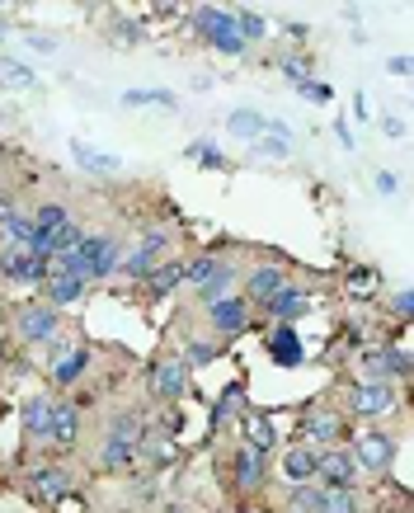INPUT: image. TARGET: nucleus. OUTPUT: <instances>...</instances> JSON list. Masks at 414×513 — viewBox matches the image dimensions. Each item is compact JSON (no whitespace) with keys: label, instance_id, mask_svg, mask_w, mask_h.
I'll use <instances>...</instances> for the list:
<instances>
[{"label":"nucleus","instance_id":"1","mask_svg":"<svg viewBox=\"0 0 414 513\" xmlns=\"http://www.w3.org/2000/svg\"><path fill=\"white\" fill-rule=\"evenodd\" d=\"M123 264V240L113 236H85L76 250L57 255V269L76 273V278H109Z\"/></svg>","mask_w":414,"mask_h":513},{"label":"nucleus","instance_id":"2","mask_svg":"<svg viewBox=\"0 0 414 513\" xmlns=\"http://www.w3.org/2000/svg\"><path fill=\"white\" fill-rule=\"evenodd\" d=\"M193 28L203 33V38L217 47V53H245V38H240V28H236V14L231 10H217V5H203V10H193Z\"/></svg>","mask_w":414,"mask_h":513},{"label":"nucleus","instance_id":"3","mask_svg":"<svg viewBox=\"0 0 414 513\" xmlns=\"http://www.w3.org/2000/svg\"><path fill=\"white\" fill-rule=\"evenodd\" d=\"M316 476H321L325 490H353L358 461H353L349 448H329V452H321V461H316Z\"/></svg>","mask_w":414,"mask_h":513},{"label":"nucleus","instance_id":"4","mask_svg":"<svg viewBox=\"0 0 414 513\" xmlns=\"http://www.w3.org/2000/svg\"><path fill=\"white\" fill-rule=\"evenodd\" d=\"M391 457H395V443H391V434H382V428H368V434L358 438V448H353L358 471H386Z\"/></svg>","mask_w":414,"mask_h":513},{"label":"nucleus","instance_id":"5","mask_svg":"<svg viewBox=\"0 0 414 513\" xmlns=\"http://www.w3.org/2000/svg\"><path fill=\"white\" fill-rule=\"evenodd\" d=\"M0 269H5L10 283H47V269H53V264L38 259L33 250H0Z\"/></svg>","mask_w":414,"mask_h":513},{"label":"nucleus","instance_id":"6","mask_svg":"<svg viewBox=\"0 0 414 513\" xmlns=\"http://www.w3.org/2000/svg\"><path fill=\"white\" fill-rule=\"evenodd\" d=\"M165 250H170V236H165V231H146L137 250L123 255V269H127V273H137V278H146V273L156 269V259H160Z\"/></svg>","mask_w":414,"mask_h":513},{"label":"nucleus","instance_id":"7","mask_svg":"<svg viewBox=\"0 0 414 513\" xmlns=\"http://www.w3.org/2000/svg\"><path fill=\"white\" fill-rule=\"evenodd\" d=\"M207 321L217 335H240L245 321H250V306H245V297H222V302L207 306Z\"/></svg>","mask_w":414,"mask_h":513},{"label":"nucleus","instance_id":"8","mask_svg":"<svg viewBox=\"0 0 414 513\" xmlns=\"http://www.w3.org/2000/svg\"><path fill=\"white\" fill-rule=\"evenodd\" d=\"M57 325H61L57 306H24V311H20V335L33 339V344H38V339H53Z\"/></svg>","mask_w":414,"mask_h":513},{"label":"nucleus","instance_id":"9","mask_svg":"<svg viewBox=\"0 0 414 513\" xmlns=\"http://www.w3.org/2000/svg\"><path fill=\"white\" fill-rule=\"evenodd\" d=\"M391 405H395V391H391V382H362V387L353 391V410H358V415H368V419L386 415Z\"/></svg>","mask_w":414,"mask_h":513},{"label":"nucleus","instance_id":"10","mask_svg":"<svg viewBox=\"0 0 414 513\" xmlns=\"http://www.w3.org/2000/svg\"><path fill=\"white\" fill-rule=\"evenodd\" d=\"M85 292V278L66 273V269H47V306H71Z\"/></svg>","mask_w":414,"mask_h":513},{"label":"nucleus","instance_id":"11","mask_svg":"<svg viewBox=\"0 0 414 513\" xmlns=\"http://www.w3.org/2000/svg\"><path fill=\"white\" fill-rule=\"evenodd\" d=\"M278 443V428H273V419L264 415V410H245V448H255V452H264L269 457V448Z\"/></svg>","mask_w":414,"mask_h":513},{"label":"nucleus","instance_id":"12","mask_svg":"<svg viewBox=\"0 0 414 513\" xmlns=\"http://www.w3.org/2000/svg\"><path fill=\"white\" fill-rule=\"evenodd\" d=\"M316 461H321V452L311 448V443H296V448L283 457V476L292 485H306L311 476H316Z\"/></svg>","mask_w":414,"mask_h":513},{"label":"nucleus","instance_id":"13","mask_svg":"<svg viewBox=\"0 0 414 513\" xmlns=\"http://www.w3.org/2000/svg\"><path fill=\"white\" fill-rule=\"evenodd\" d=\"M339 428H344V419L335 415V410H311V415H306V438H311V448H329V443L339 438Z\"/></svg>","mask_w":414,"mask_h":513},{"label":"nucleus","instance_id":"14","mask_svg":"<svg viewBox=\"0 0 414 513\" xmlns=\"http://www.w3.org/2000/svg\"><path fill=\"white\" fill-rule=\"evenodd\" d=\"M288 288V278H283V269H273V264H259V269L245 278V292L255 297V302H269L273 292H283Z\"/></svg>","mask_w":414,"mask_h":513},{"label":"nucleus","instance_id":"15","mask_svg":"<svg viewBox=\"0 0 414 513\" xmlns=\"http://www.w3.org/2000/svg\"><path fill=\"white\" fill-rule=\"evenodd\" d=\"M231 471H236V485H240V490H259V485H264V452L240 448L236 461H231Z\"/></svg>","mask_w":414,"mask_h":513},{"label":"nucleus","instance_id":"16","mask_svg":"<svg viewBox=\"0 0 414 513\" xmlns=\"http://www.w3.org/2000/svg\"><path fill=\"white\" fill-rule=\"evenodd\" d=\"M80 434V410L76 405H53V424H47V443H76Z\"/></svg>","mask_w":414,"mask_h":513},{"label":"nucleus","instance_id":"17","mask_svg":"<svg viewBox=\"0 0 414 513\" xmlns=\"http://www.w3.org/2000/svg\"><path fill=\"white\" fill-rule=\"evenodd\" d=\"M264 306H269V316H278V321H296V316L311 306V297H306L302 288H283V292H273Z\"/></svg>","mask_w":414,"mask_h":513},{"label":"nucleus","instance_id":"18","mask_svg":"<svg viewBox=\"0 0 414 513\" xmlns=\"http://www.w3.org/2000/svg\"><path fill=\"white\" fill-rule=\"evenodd\" d=\"M24 434L33 443H47V424H53V405L43 401V395H33V401H24Z\"/></svg>","mask_w":414,"mask_h":513},{"label":"nucleus","instance_id":"19","mask_svg":"<svg viewBox=\"0 0 414 513\" xmlns=\"http://www.w3.org/2000/svg\"><path fill=\"white\" fill-rule=\"evenodd\" d=\"M184 372H189L184 362H156V368H151V391L170 401V395L184 391Z\"/></svg>","mask_w":414,"mask_h":513},{"label":"nucleus","instance_id":"20","mask_svg":"<svg viewBox=\"0 0 414 513\" xmlns=\"http://www.w3.org/2000/svg\"><path fill=\"white\" fill-rule=\"evenodd\" d=\"M269 358L278 362V368H296V362H302V339H296L292 330L283 325V330L269 339Z\"/></svg>","mask_w":414,"mask_h":513},{"label":"nucleus","instance_id":"21","mask_svg":"<svg viewBox=\"0 0 414 513\" xmlns=\"http://www.w3.org/2000/svg\"><path fill=\"white\" fill-rule=\"evenodd\" d=\"M179 283H184V264H160V269L146 273V292H151L156 302H160V297H170Z\"/></svg>","mask_w":414,"mask_h":513},{"label":"nucleus","instance_id":"22","mask_svg":"<svg viewBox=\"0 0 414 513\" xmlns=\"http://www.w3.org/2000/svg\"><path fill=\"white\" fill-rule=\"evenodd\" d=\"M71 151H76V160L85 165L90 175H113V170H123V160L118 156H104V151H90L85 142H71Z\"/></svg>","mask_w":414,"mask_h":513},{"label":"nucleus","instance_id":"23","mask_svg":"<svg viewBox=\"0 0 414 513\" xmlns=\"http://www.w3.org/2000/svg\"><path fill=\"white\" fill-rule=\"evenodd\" d=\"M226 127L236 132V137H245V142H255L264 127H269V118H259L255 109H231V118H226Z\"/></svg>","mask_w":414,"mask_h":513},{"label":"nucleus","instance_id":"24","mask_svg":"<svg viewBox=\"0 0 414 513\" xmlns=\"http://www.w3.org/2000/svg\"><path fill=\"white\" fill-rule=\"evenodd\" d=\"M0 86L5 90H33V71L14 57H0Z\"/></svg>","mask_w":414,"mask_h":513},{"label":"nucleus","instance_id":"25","mask_svg":"<svg viewBox=\"0 0 414 513\" xmlns=\"http://www.w3.org/2000/svg\"><path fill=\"white\" fill-rule=\"evenodd\" d=\"M226 415H245V387L240 382L222 387V401H217V410H212V424H222Z\"/></svg>","mask_w":414,"mask_h":513},{"label":"nucleus","instance_id":"26","mask_svg":"<svg viewBox=\"0 0 414 513\" xmlns=\"http://www.w3.org/2000/svg\"><path fill=\"white\" fill-rule=\"evenodd\" d=\"M85 362H90V354H85V349H71V354H66V358L57 362V368H53V377H57L61 387H71L76 377L85 372Z\"/></svg>","mask_w":414,"mask_h":513},{"label":"nucleus","instance_id":"27","mask_svg":"<svg viewBox=\"0 0 414 513\" xmlns=\"http://www.w3.org/2000/svg\"><path fill=\"white\" fill-rule=\"evenodd\" d=\"M80 240H85V236H80V226H76V222H66L61 231H53V236H47V255L57 259V255H66V250H76Z\"/></svg>","mask_w":414,"mask_h":513},{"label":"nucleus","instance_id":"28","mask_svg":"<svg viewBox=\"0 0 414 513\" xmlns=\"http://www.w3.org/2000/svg\"><path fill=\"white\" fill-rule=\"evenodd\" d=\"M66 226V212L57 208V203H47V208H38V217H33V236H53V231H61Z\"/></svg>","mask_w":414,"mask_h":513},{"label":"nucleus","instance_id":"29","mask_svg":"<svg viewBox=\"0 0 414 513\" xmlns=\"http://www.w3.org/2000/svg\"><path fill=\"white\" fill-rule=\"evenodd\" d=\"M33 490H43L47 500H61V494H66V476L57 467H43V471H33Z\"/></svg>","mask_w":414,"mask_h":513},{"label":"nucleus","instance_id":"30","mask_svg":"<svg viewBox=\"0 0 414 513\" xmlns=\"http://www.w3.org/2000/svg\"><path fill=\"white\" fill-rule=\"evenodd\" d=\"M231 278H236V273H231V264H217V273H212L207 283L198 288V292H203V302H207V306H212V302H222V297H226V288H231Z\"/></svg>","mask_w":414,"mask_h":513},{"label":"nucleus","instance_id":"31","mask_svg":"<svg viewBox=\"0 0 414 513\" xmlns=\"http://www.w3.org/2000/svg\"><path fill=\"white\" fill-rule=\"evenodd\" d=\"M132 452H137V448H127V443L109 438V443H104V452H99V467H109V471H118V467H132Z\"/></svg>","mask_w":414,"mask_h":513},{"label":"nucleus","instance_id":"32","mask_svg":"<svg viewBox=\"0 0 414 513\" xmlns=\"http://www.w3.org/2000/svg\"><path fill=\"white\" fill-rule=\"evenodd\" d=\"M321 500H325L321 485H296L292 490V513H321Z\"/></svg>","mask_w":414,"mask_h":513},{"label":"nucleus","instance_id":"33","mask_svg":"<svg viewBox=\"0 0 414 513\" xmlns=\"http://www.w3.org/2000/svg\"><path fill=\"white\" fill-rule=\"evenodd\" d=\"M109 438H118V443H127V448H137V438H142V419H137V415L113 419V424H109Z\"/></svg>","mask_w":414,"mask_h":513},{"label":"nucleus","instance_id":"34","mask_svg":"<svg viewBox=\"0 0 414 513\" xmlns=\"http://www.w3.org/2000/svg\"><path fill=\"white\" fill-rule=\"evenodd\" d=\"M236 28H240V38H245V43H255V38H264V33H269L264 14H255V10H236Z\"/></svg>","mask_w":414,"mask_h":513},{"label":"nucleus","instance_id":"35","mask_svg":"<svg viewBox=\"0 0 414 513\" xmlns=\"http://www.w3.org/2000/svg\"><path fill=\"white\" fill-rule=\"evenodd\" d=\"M321 513H358V500H353V490H325V500H321Z\"/></svg>","mask_w":414,"mask_h":513},{"label":"nucleus","instance_id":"36","mask_svg":"<svg viewBox=\"0 0 414 513\" xmlns=\"http://www.w3.org/2000/svg\"><path fill=\"white\" fill-rule=\"evenodd\" d=\"M217 264H222V259H212V255H203V259H193L189 269H184V283H193V288H203L207 278L217 273Z\"/></svg>","mask_w":414,"mask_h":513},{"label":"nucleus","instance_id":"37","mask_svg":"<svg viewBox=\"0 0 414 513\" xmlns=\"http://www.w3.org/2000/svg\"><path fill=\"white\" fill-rule=\"evenodd\" d=\"M212 358H217V344H207V339H193L189 349H184V368H207Z\"/></svg>","mask_w":414,"mask_h":513},{"label":"nucleus","instance_id":"38","mask_svg":"<svg viewBox=\"0 0 414 513\" xmlns=\"http://www.w3.org/2000/svg\"><path fill=\"white\" fill-rule=\"evenodd\" d=\"M123 104H165V109H175V94H165V90H127L123 94Z\"/></svg>","mask_w":414,"mask_h":513},{"label":"nucleus","instance_id":"39","mask_svg":"<svg viewBox=\"0 0 414 513\" xmlns=\"http://www.w3.org/2000/svg\"><path fill=\"white\" fill-rule=\"evenodd\" d=\"M184 156H189V160H203V165H207V170H222V156H217V151H212V146H207V142H189V146H184Z\"/></svg>","mask_w":414,"mask_h":513},{"label":"nucleus","instance_id":"40","mask_svg":"<svg viewBox=\"0 0 414 513\" xmlns=\"http://www.w3.org/2000/svg\"><path fill=\"white\" fill-rule=\"evenodd\" d=\"M296 94L302 99H311V104H329V86H321V80H296Z\"/></svg>","mask_w":414,"mask_h":513},{"label":"nucleus","instance_id":"41","mask_svg":"<svg viewBox=\"0 0 414 513\" xmlns=\"http://www.w3.org/2000/svg\"><path fill=\"white\" fill-rule=\"evenodd\" d=\"M362 368L372 372V382H386L391 368H386V354H362Z\"/></svg>","mask_w":414,"mask_h":513},{"label":"nucleus","instance_id":"42","mask_svg":"<svg viewBox=\"0 0 414 513\" xmlns=\"http://www.w3.org/2000/svg\"><path fill=\"white\" fill-rule=\"evenodd\" d=\"M255 151H259V156H269V160H283V156H288V142H283V137H264Z\"/></svg>","mask_w":414,"mask_h":513},{"label":"nucleus","instance_id":"43","mask_svg":"<svg viewBox=\"0 0 414 513\" xmlns=\"http://www.w3.org/2000/svg\"><path fill=\"white\" fill-rule=\"evenodd\" d=\"M386 368H391V377H410V354L405 349H386Z\"/></svg>","mask_w":414,"mask_h":513},{"label":"nucleus","instance_id":"44","mask_svg":"<svg viewBox=\"0 0 414 513\" xmlns=\"http://www.w3.org/2000/svg\"><path fill=\"white\" fill-rule=\"evenodd\" d=\"M410 311H414L410 292H395V316H401V321H410Z\"/></svg>","mask_w":414,"mask_h":513},{"label":"nucleus","instance_id":"45","mask_svg":"<svg viewBox=\"0 0 414 513\" xmlns=\"http://www.w3.org/2000/svg\"><path fill=\"white\" fill-rule=\"evenodd\" d=\"M28 47H38V53H53V38H43V33H28Z\"/></svg>","mask_w":414,"mask_h":513},{"label":"nucleus","instance_id":"46","mask_svg":"<svg viewBox=\"0 0 414 513\" xmlns=\"http://www.w3.org/2000/svg\"><path fill=\"white\" fill-rule=\"evenodd\" d=\"M391 71L395 76H410V57H391Z\"/></svg>","mask_w":414,"mask_h":513},{"label":"nucleus","instance_id":"47","mask_svg":"<svg viewBox=\"0 0 414 513\" xmlns=\"http://www.w3.org/2000/svg\"><path fill=\"white\" fill-rule=\"evenodd\" d=\"M0 38H5V24H0Z\"/></svg>","mask_w":414,"mask_h":513},{"label":"nucleus","instance_id":"48","mask_svg":"<svg viewBox=\"0 0 414 513\" xmlns=\"http://www.w3.org/2000/svg\"><path fill=\"white\" fill-rule=\"evenodd\" d=\"M0 354H5V349H0Z\"/></svg>","mask_w":414,"mask_h":513}]
</instances>
